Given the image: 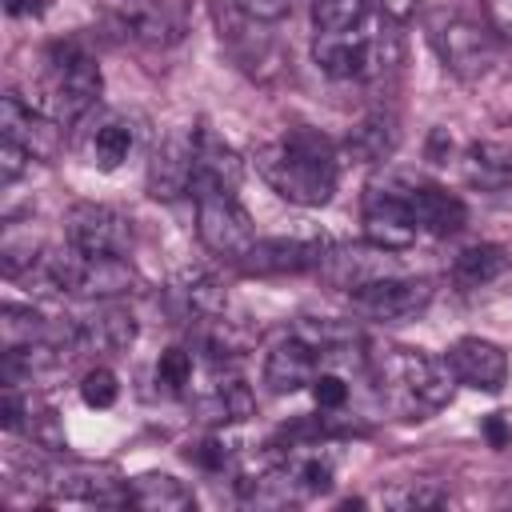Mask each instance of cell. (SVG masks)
Returning <instances> with one entry per match:
<instances>
[{
  "mask_svg": "<svg viewBox=\"0 0 512 512\" xmlns=\"http://www.w3.org/2000/svg\"><path fill=\"white\" fill-rule=\"evenodd\" d=\"M372 4H376L380 16L392 20V24H404V20L416 16V8H420V0H372Z\"/></svg>",
  "mask_w": 512,
  "mask_h": 512,
  "instance_id": "obj_38",
  "label": "cell"
},
{
  "mask_svg": "<svg viewBox=\"0 0 512 512\" xmlns=\"http://www.w3.org/2000/svg\"><path fill=\"white\" fill-rule=\"evenodd\" d=\"M176 292H180V300L188 304V312H196V316H220L224 304H228V292H224L220 280L208 276V272H184V280H180Z\"/></svg>",
  "mask_w": 512,
  "mask_h": 512,
  "instance_id": "obj_26",
  "label": "cell"
},
{
  "mask_svg": "<svg viewBox=\"0 0 512 512\" xmlns=\"http://www.w3.org/2000/svg\"><path fill=\"white\" fill-rule=\"evenodd\" d=\"M464 172L472 184H508L512 180V148L508 144H472L464 152Z\"/></svg>",
  "mask_w": 512,
  "mask_h": 512,
  "instance_id": "obj_25",
  "label": "cell"
},
{
  "mask_svg": "<svg viewBox=\"0 0 512 512\" xmlns=\"http://www.w3.org/2000/svg\"><path fill=\"white\" fill-rule=\"evenodd\" d=\"M24 432H28L32 444H40V448H52V452L64 448V432H60V424H56V412H32V408H28Z\"/></svg>",
  "mask_w": 512,
  "mask_h": 512,
  "instance_id": "obj_34",
  "label": "cell"
},
{
  "mask_svg": "<svg viewBox=\"0 0 512 512\" xmlns=\"http://www.w3.org/2000/svg\"><path fill=\"white\" fill-rule=\"evenodd\" d=\"M188 460H196V464H204V468H228L232 452H228V444H224L220 436H212V440L188 448Z\"/></svg>",
  "mask_w": 512,
  "mask_h": 512,
  "instance_id": "obj_37",
  "label": "cell"
},
{
  "mask_svg": "<svg viewBox=\"0 0 512 512\" xmlns=\"http://www.w3.org/2000/svg\"><path fill=\"white\" fill-rule=\"evenodd\" d=\"M252 164H256V176L276 196L300 208L328 204L336 192V176H340L336 148L320 132H308V128H292L288 136L260 144L252 152Z\"/></svg>",
  "mask_w": 512,
  "mask_h": 512,
  "instance_id": "obj_1",
  "label": "cell"
},
{
  "mask_svg": "<svg viewBox=\"0 0 512 512\" xmlns=\"http://www.w3.org/2000/svg\"><path fill=\"white\" fill-rule=\"evenodd\" d=\"M196 200V236L200 244L220 256V260H240L252 244H256V228L248 208L236 200V188H220V184H196L192 188Z\"/></svg>",
  "mask_w": 512,
  "mask_h": 512,
  "instance_id": "obj_4",
  "label": "cell"
},
{
  "mask_svg": "<svg viewBox=\"0 0 512 512\" xmlns=\"http://www.w3.org/2000/svg\"><path fill=\"white\" fill-rule=\"evenodd\" d=\"M372 0H312V24L316 32H348L360 28Z\"/></svg>",
  "mask_w": 512,
  "mask_h": 512,
  "instance_id": "obj_30",
  "label": "cell"
},
{
  "mask_svg": "<svg viewBox=\"0 0 512 512\" xmlns=\"http://www.w3.org/2000/svg\"><path fill=\"white\" fill-rule=\"evenodd\" d=\"M28 164H32V156H28L16 140H4V136H0V180H4V184H12Z\"/></svg>",
  "mask_w": 512,
  "mask_h": 512,
  "instance_id": "obj_35",
  "label": "cell"
},
{
  "mask_svg": "<svg viewBox=\"0 0 512 512\" xmlns=\"http://www.w3.org/2000/svg\"><path fill=\"white\" fill-rule=\"evenodd\" d=\"M100 88H104L100 64L84 48H76V44H52L40 80L28 92H20V96L40 116H48L60 128H68V124H76L80 116H88L96 108Z\"/></svg>",
  "mask_w": 512,
  "mask_h": 512,
  "instance_id": "obj_2",
  "label": "cell"
},
{
  "mask_svg": "<svg viewBox=\"0 0 512 512\" xmlns=\"http://www.w3.org/2000/svg\"><path fill=\"white\" fill-rule=\"evenodd\" d=\"M484 432H488V440H492V448H504V444H508V428H504V416H500V412L484 420Z\"/></svg>",
  "mask_w": 512,
  "mask_h": 512,
  "instance_id": "obj_39",
  "label": "cell"
},
{
  "mask_svg": "<svg viewBox=\"0 0 512 512\" xmlns=\"http://www.w3.org/2000/svg\"><path fill=\"white\" fill-rule=\"evenodd\" d=\"M400 144V128H396V116L392 112H368L360 116L352 128H348V140H344V152L360 164H384Z\"/></svg>",
  "mask_w": 512,
  "mask_h": 512,
  "instance_id": "obj_20",
  "label": "cell"
},
{
  "mask_svg": "<svg viewBox=\"0 0 512 512\" xmlns=\"http://www.w3.org/2000/svg\"><path fill=\"white\" fill-rule=\"evenodd\" d=\"M400 180V192H404V204L416 220L420 232H432V236H452L464 228L468 220V208L460 196L436 188V184H424V180H412V176H396Z\"/></svg>",
  "mask_w": 512,
  "mask_h": 512,
  "instance_id": "obj_15",
  "label": "cell"
},
{
  "mask_svg": "<svg viewBox=\"0 0 512 512\" xmlns=\"http://www.w3.org/2000/svg\"><path fill=\"white\" fill-rule=\"evenodd\" d=\"M324 240H256L236 264L248 272V276H284V272H308L320 264L324 256Z\"/></svg>",
  "mask_w": 512,
  "mask_h": 512,
  "instance_id": "obj_16",
  "label": "cell"
},
{
  "mask_svg": "<svg viewBox=\"0 0 512 512\" xmlns=\"http://www.w3.org/2000/svg\"><path fill=\"white\" fill-rule=\"evenodd\" d=\"M0 136L16 140L32 160H52L60 152V124L40 116L20 92H4L0 100Z\"/></svg>",
  "mask_w": 512,
  "mask_h": 512,
  "instance_id": "obj_14",
  "label": "cell"
},
{
  "mask_svg": "<svg viewBox=\"0 0 512 512\" xmlns=\"http://www.w3.org/2000/svg\"><path fill=\"white\" fill-rule=\"evenodd\" d=\"M64 240L76 244L80 252L96 256H124L132 248V220L108 204L80 200L64 216Z\"/></svg>",
  "mask_w": 512,
  "mask_h": 512,
  "instance_id": "obj_8",
  "label": "cell"
},
{
  "mask_svg": "<svg viewBox=\"0 0 512 512\" xmlns=\"http://www.w3.org/2000/svg\"><path fill=\"white\" fill-rule=\"evenodd\" d=\"M292 336H300L304 344H312L328 360H336L340 352H352V344L360 340L356 324L352 320H336V316H304V320H296Z\"/></svg>",
  "mask_w": 512,
  "mask_h": 512,
  "instance_id": "obj_23",
  "label": "cell"
},
{
  "mask_svg": "<svg viewBox=\"0 0 512 512\" xmlns=\"http://www.w3.org/2000/svg\"><path fill=\"white\" fill-rule=\"evenodd\" d=\"M128 504L148 508V512H188V508H196V496L184 480H176L168 472H144V476L128 480Z\"/></svg>",
  "mask_w": 512,
  "mask_h": 512,
  "instance_id": "obj_21",
  "label": "cell"
},
{
  "mask_svg": "<svg viewBox=\"0 0 512 512\" xmlns=\"http://www.w3.org/2000/svg\"><path fill=\"white\" fill-rule=\"evenodd\" d=\"M432 44L444 60V68L472 84V80H484L496 64V44H492V32L472 24V20H444L436 32H432Z\"/></svg>",
  "mask_w": 512,
  "mask_h": 512,
  "instance_id": "obj_9",
  "label": "cell"
},
{
  "mask_svg": "<svg viewBox=\"0 0 512 512\" xmlns=\"http://www.w3.org/2000/svg\"><path fill=\"white\" fill-rule=\"evenodd\" d=\"M140 144V124L128 112H104L84 136V156L100 172H116Z\"/></svg>",
  "mask_w": 512,
  "mask_h": 512,
  "instance_id": "obj_17",
  "label": "cell"
},
{
  "mask_svg": "<svg viewBox=\"0 0 512 512\" xmlns=\"http://www.w3.org/2000/svg\"><path fill=\"white\" fill-rule=\"evenodd\" d=\"M380 504L384 508H396V512H424V508H440L448 504V492L428 484V480H404V484H392L380 492Z\"/></svg>",
  "mask_w": 512,
  "mask_h": 512,
  "instance_id": "obj_28",
  "label": "cell"
},
{
  "mask_svg": "<svg viewBox=\"0 0 512 512\" xmlns=\"http://www.w3.org/2000/svg\"><path fill=\"white\" fill-rule=\"evenodd\" d=\"M316 372H320V352L300 336L272 344V352L264 356V384L272 392H300L312 384Z\"/></svg>",
  "mask_w": 512,
  "mask_h": 512,
  "instance_id": "obj_19",
  "label": "cell"
},
{
  "mask_svg": "<svg viewBox=\"0 0 512 512\" xmlns=\"http://www.w3.org/2000/svg\"><path fill=\"white\" fill-rule=\"evenodd\" d=\"M480 4H484V20H488V32L512 44V0H480Z\"/></svg>",
  "mask_w": 512,
  "mask_h": 512,
  "instance_id": "obj_36",
  "label": "cell"
},
{
  "mask_svg": "<svg viewBox=\"0 0 512 512\" xmlns=\"http://www.w3.org/2000/svg\"><path fill=\"white\" fill-rule=\"evenodd\" d=\"M4 8L12 16H24V12H40V0H4Z\"/></svg>",
  "mask_w": 512,
  "mask_h": 512,
  "instance_id": "obj_40",
  "label": "cell"
},
{
  "mask_svg": "<svg viewBox=\"0 0 512 512\" xmlns=\"http://www.w3.org/2000/svg\"><path fill=\"white\" fill-rule=\"evenodd\" d=\"M136 340V316L128 308H120L116 300H96V308H88L84 316L68 320V344L72 352H104L116 356L124 348H132Z\"/></svg>",
  "mask_w": 512,
  "mask_h": 512,
  "instance_id": "obj_12",
  "label": "cell"
},
{
  "mask_svg": "<svg viewBox=\"0 0 512 512\" xmlns=\"http://www.w3.org/2000/svg\"><path fill=\"white\" fill-rule=\"evenodd\" d=\"M320 280L336 292H360L376 280H388V276H400V264H396V252L388 248H376V244H328L320 264H316Z\"/></svg>",
  "mask_w": 512,
  "mask_h": 512,
  "instance_id": "obj_6",
  "label": "cell"
},
{
  "mask_svg": "<svg viewBox=\"0 0 512 512\" xmlns=\"http://www.w3.org/2000/svg\"><path fill=\"white\" fill-rule=\"evenodd\" d=\"M372 376L380 384V396L408 420L444 408L456 392V376L444 364V356L436 360L420 348H384L372 360Z\"/></svg>",
  "mask_w": 512,
  "mask_h": 512,
  "instance_id": "obj_3",
  "label": "cell"
},
{
  "mask_svg": "<svg viewBox=\"0 0 512 512\" xmlns=\"http://www.w3.org/2000/svg\"><path fill=\"white\" fill-rule=\"evenodd\" d=\"M196 184H220V188H236L240 184V156L224 140L204 132V128L196 136Z\"/></svg>",
  "mask_w": 512,
  "mask_h": 512,
  "instance_id": "obj_22",
  "label": "cell"
},
{
  "mask_svg": "<svg viewBox=\"0 0 512 512\" xmlns=\"http://www.w3.org/2000/svg\"><path fill=\"white\" fill-rule=\"evenodd\" d=\"M416 236H420V228L404 204L400 180L396 176L372 180L368 196H364V240L376 248H388V252H404L408 244H416Z\"/></svg>",
  "mask_w": 512,
  "mask_h": 512,
  "instance_id": "obj_7",
  "label": "cell"
},
{
  "mask_svg": "<svg viewBox=\"0 0 512 512\" xmlns=\"http://www.w3.org/2000/svg\"><path fill=\"white\" fill-rule=\"evenodd\" d=\"M112 20L128 40H140L152 48H168L180 40V20L168 12L164 0H116Z\"/></svg>",
  "mask_w": 512,
  "mask_h": 512,
  "instance_id": "obj_18",
  "label": "cell"
},
{
  "mask_svg": "<svg viewBox=\"0 0 512 512\" xmlns=\"http://www.w3.org/2000/svg\"><path fill=\"white\" fill-rule=\"evenodd\" d=\"M508 268V252L500 244H472L452 260V280L460 288H484Z\"/></svg>",
  "mask_w": 512,
  "mask_h": 512,
  "instance_id": "obj_24",
  "label": "cell"
},
{
  "mask_svg": "<svg viewBox=\"0 0 512 512\" xmlns=\"http://www.w3.org/2000/svg\"><path fill=\"white\" fill-rule=\"evenodd\" d=\"M308 392H312L316 408H320V412H328V416H336V412L348 404V380H344L340 372H332V368H320V372L312 376Z\"/></svg>",
  "mask_w": 512,
  "mask_h": 512,
  "instance_id": "obj_31",
  "label": "cell"
},
{
  "mask_svg": "<svg viewBox=\"0 0 512 512\" xmlns=\"http://www.w3.org/2000/svg\"><path fill=\"white\" fill-rule=\"evenodd\" d=\"M312 60L320 64L324 76L332 80H352V76H372L396 60V52H384L380 36L368 32H316L312 40Z\"/></svg>",
  "mask_w": 512,
  "mask_h": 512,
  "instance_id": "obj_5",
  "label": "cell"
},
{
  "mask_svg": "<svg viewBox=\"0 0 512 512\" xmlns=\"http://www.w3.org/2000/svg\"><path fill=\"white\" fill-rule=\"evenodd\" d=\"M432 304V284L428 280H408V276H388L376 280L360 292H352V312L376 324H396L412 320Z\"/></svg>",
  "mask_w": 512,
  "mask_h": 512,
  "instance_id": "obj_11",
  "label": "cell"
},
{
  "mask_svg": "<svg viewBox=\"0 0 512 512\" xmlns=\"http://www.w3.org/2000/svg\"><path fill=\"white\" fill-rule=\"evenodd\" d=\"M116 396H120V380H116V372L112 368H92V372H84V380H80V400L88 404V408H112L116 404Z\"/></svg>",
  "mask_w": 512,
  "mask_h": 512,
  "instance_id": "obj_32",
  "label": "cell"
},
{
  "mask_svg": "<svg viewBox=\"0 0 512 512\" xmlns=\"http://www.w3.org/2000/svg\"><path fill=\"white\" fill-rule=\"evenodd\" d=\"M156 380H160L164 388H172V392H180L184 384H192V352H188V348H168V352H160V360H156Z\"/></svg>",
  "mask_w": 512,
  "mask_h": 512,
  "instance_id": "obj_33",
  "label": "cell"
},
{
  "mask_svg": "<svg viewBox=\"0 0 512 512\" xmlns=\"http://www.w3.org/2000/svg\"><path fill=\"white\" fill-rule=\"evenodd\" d=\"M220 24H276L288 16V0H216Z\"/></svg>",
  "mask_w": 512,
  "mask_h": 512,
  "instance_id": "obj_29",
  "label": "cell"
},
{
  "mask_svg": "<svg viewBox=\"0 0 512 512\" xmlns=\"http://www.w3.org/2000/svg\"><path fill=\"white\" fill-rule=\"evenodd\" d=\"M44 336H52V328H48V320L36 308L8 304L0 312V340H4V348H24V344H36Z\"/></svg>",
  "mask_w": 512,
  "mask_h": 512,
  "instance_id": "obj_27",
  "label": "cell"
},
{
  "mask_svg": "<svg viewBox=\"0 0 512 512\" xmlns=\"http://www.w3.org/2000/svg\"><path fill=\"white\" fill-rule=\"evenodd\" d=\"M196 136H200V128H176L152 148V160H148V196L152 200H176V196L192 192Z\"/></svg>",
  "mask_w": 512,
  "mask_h": 512,
  "instance_id": "obj_10",
  "label": "cell"
},
{
  "mask_svg": "<svg viewBox=\"0 0 512 512\" xmlns=\"http://www.w3.org/2000/svg\"><path fill=\"white\" fill-rule=\"evenodd\" d=\"M444 364L452 368L456 384L476 388V392H500L508 384V356L500 344L480 340V336H460L448 352Z\"/></svg>",
  "mask_w": 512,
  "mask_h": 512,
  "instance_id": "obj_13",
  "label": "cell"
}]
</instances>
